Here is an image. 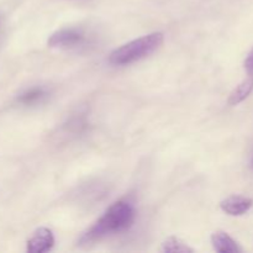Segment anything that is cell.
<instances>
[{"label":"cell","mask_w":253,"mask_h":253,"mask_svg":"<svg viewBox=\"0 0 253 253\" xmlns=\"http://www.w3.org/2000/svg\"><path fill=\"white\" fill-rule=\"evenodd\" d=\"M212 247L216 252L220 253H239L241 249L237 246L236 242L224 231H216L211 236Z\"/></svg>","instance_id":"obj_6"},{"label":"cell","mask_w":253,"mask_h":253,"mask_svg":"<svg viewBox=\"0 0 253 253\" xmlns=\"http://www.w3.org/2000/svg\"><path fill=\"white\" fill-rule=\"evenodd\" d=\"M160 251L163 253H193L194 250L190 249L180 239H177V237H168L162 244Z\"/></svg>","instance_id":"obj_8"},{"label":"cell","mask_w":253,"mask_h":253,"mask_svg":"<svg viewBox=\"0 0 253 253\" xmlns=\"http://www.w3.org/2000/svg\"><path fill=\"white\" fill-rule=\"evenodd\" d=\"M84 36L76 29H63L54 32L48 39V46L52 48H67L78 46L83 42Z\"/></svg>","instance_id":"obj_3"},{"label":"cell","mask_w":253,"mask_h":253,"mask_svg":"<svg viewBox=\"0 0 253 253\" xmlns=\"http://www.w3.org/2000/svg\"><path fill=\"white\" fill-rule=\"evenodd\" d=\"M53 234L47 227H40L27 241L26 251L29 253H44L53 247Z\"/></svg>","instance_id":"obj_4"},{"label":"cell","mask_w":253,"mask_h":253,"mask_svg":"<svg viewBox=\"0 0 253 253\" xmlns=\"http://www.w3.org/2000/svg\"><path fill=\"white\" fill-rule=\"evenodd\" d=\"M163 39H165L163 34L153 32L127 42L111 52L109 56V62L115 66H125L146 58L162 46Z\"/></svg>","instance_id":"obj_2"},{"label":"cell","mask_w":253,"mask_h":253,"mask_svg":"<svg viewBox=\"0 0 253 253\" xmlns=\"http://www.w3.org/2000/svg\"><path fill=\"white\" fill-rule=\"evenodd\" d=\"M245 68H246V72L249 73V76L253 79V49L250 52L246 61H245Z\"/></svg>","instance_id":"obj_10"},{"label":"cell","mask_w":253,"mask_h":253,"mask_svg":"<svg viewBox=\"0 0 253 253\" xmlns=\"http://www.w3.org/2000/svg\"><path fill=\"white\" fill-rule=\"evenodd\" d=\"M44 96V91L42 90L41 88H34V89H30L27 90L26 93L22 94L21 96L19 98V101L22 104H34L36 103L37 100Z\"/></svg>","instance_id":"obj_9"},{"label":"cell","mask_w":253,"mask_h":253,"mask_svg":"<svg viewBox=\"0 0 253 253\" xmlns=\"http://www.w3.org/2000/svg\"><path fill=\"white\" fill-rule=\"evenodd\" d=\"M252 165H253V162H252Z\"/></svg>","instance_id":"obj_11"},{"label":"cell","mask_w":253,"mask_h":253,"mask_svg":"<svg viewBox=\"0 0 253 253\" xmlns=\"http://www.w3.org/2000/svg\"><path fill=\"white\" fill-rule=\"evenodd\" d=\"M253 90V79L250 77L249 79L242 82L237 88L234 89L231 94H230L229 98V104L230 105H237V104L242 103L247 96L251 94Z\"/></svg>","instance_id":"obj_7"},{"label":"cell","mask_w":253,"mask_h":253,"mask_svg":"<svg viewBox=\"0 0 253 253\" xmlns=\"http://www.w3.org/2000/svg\"><path fill=\"white\" fill-rule=\"evenodd\" d=\"M253 205V200L250 198L242 197V195H231V197L226 198L222 200L220 208L222 211L226 214L231 215V216H240L249 211Z\"/></svg>","instance_id":"obj_5"},{"label":"cell","mask_w":253,"mask_h":253,"mask_svg":"<svg viewBox=\"0 0 253 253\" xmlns=\"http://www.w3.org/2000/svg\"><path fill=\"white\" fill-rule=\"evenodd\" d=\"M135 220V208L132 204L125 200L116 202L104 212L103 216L83 235L81 244H90V242L100 240L106 235L124 231L132 225Z\"/></svg>","instance_id":"obj_1"}]
</instances>
